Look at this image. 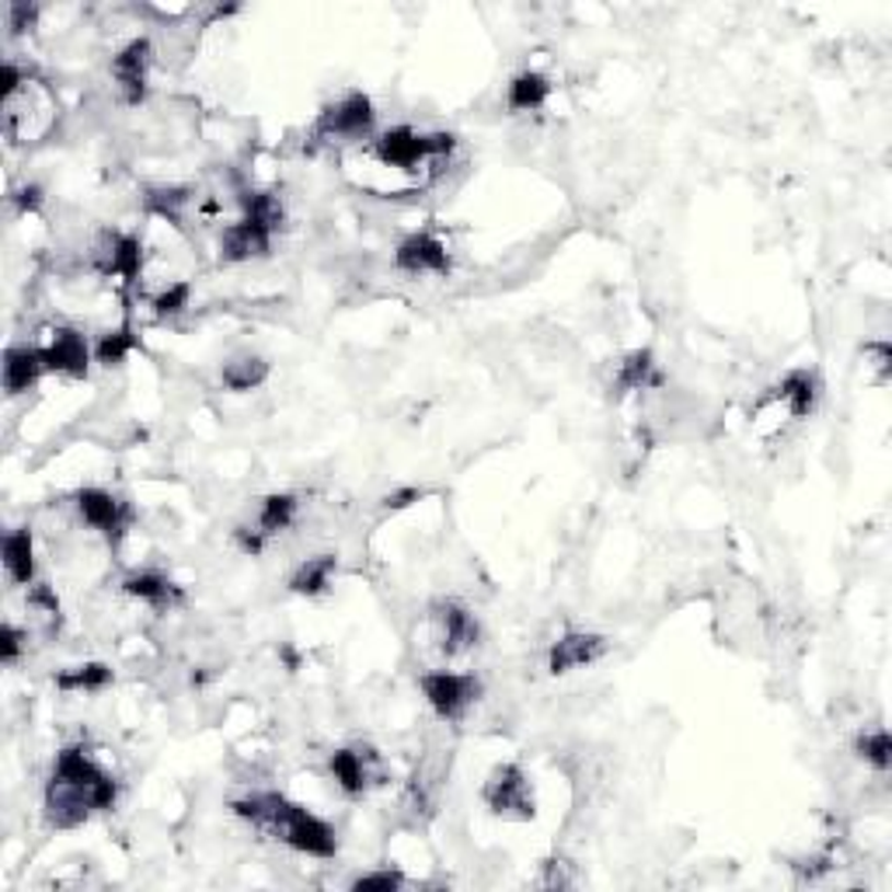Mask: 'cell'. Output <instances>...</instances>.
I'll use <instances>...</instances> for the list:
<instances>
[{
  "label": "cell",
  "mask_w": 892,
  "mask_h": 892,
  "mask_svg": "<svg viewBox=\"0 0 892 892\" xmlns=\"http://www.w3.org/2000/svg\"><path fill=\"white\" fill-rule=\"evenodd\" d=\"M116 806V781L81 746L60 750L46 788V815L56 830L81 826L91 812Z\"/></svg>",
  "instance_id": "1"
},
{
  "label": "cell",
  "mask_w": 892,
  "mask_h": 892,
  "mask_svg": "<svg viewBox=\"0 0 892 892\" xmlns=\"http://www.w3.org/2000/svg\"><path fill=\"white\" fill-rule=\"evenodd\" d=\"M234 812L241 815V820L255 823L258 830H269L276 841L290 844L293 850L311 854V858H335V850H338V837L325 820H317L314 812H308L290 799H282V795H276V791L238 799Z\"/></svg>",
  "instance_id": "2"
},
{
  "label": "cell",
  "mask_w": 892,
  "mask_h": 892,
  "mask_svg": "<svg viewBox=\"0 0 892 892\" xmlns=\"http://www.w3.org/2000/svg\"><path fill=\"white\" fill-rule=\"evenodd\" d=\"M279 223H282V206L269 193H252L244 199V217L227 227L220 238V258L234 265V262L269 255Z\"/></svg>",
  "instance_id": "3"
},
{
  "label": "cell",
  "mask_w": 892,
  "mask_h": 892,
  "mask_svg": "<svg viewBox=\"0 0 892 892\" xmlns=\"http://www.w3.org/2000/svg\"><path fill=\"white\" fill-rule=\"evenodd\" d=\"M815 394H820V384H815V373L809 370H791L777 387H771L761 402L753 408V429L756 432H771L781 429L785 422L806 419V415L815 408Z\"/></svg>",
  "instance_id": "4"
},
{
  "label": "cell",
  "mask_w": 892,
  "mask_h": 892,
  "mask_svg": "<svg viewBox=\"0 0 892 892\" xmlns=\"http://www.w3.org/2000/svg\"><path fill=\"white\" fill-rule=\"evenodd\" d=\"M422 694L432 705V711L447 718V722H457V718L478 700L482 683L471 673H450V670H436L422 676Z\"/></svg>",
  "instance_id": "5"
},
{
  "label": "cell",
  "mask_w": 892,
  "mask_h": 892,
  "mask_svg": "<svg viewBox=\"0 0 892 892\" xmlns=\"http://www.w3.org/2000/svg\"><path fill=\"white\" fill-rule=\"evenodd\" d=\"M485 806L496 815H512V820H530L534 815V799L520 764H502L491 771L485 785Z\"/></svg>",
  "instance_id": "6"
},
{
  "label": "cell",
  "mask_w": 892,
  "mask_h": 892,
  "mask_svg": "<svg viewBox=\"0 0 892 892\" xmlns=\"http://www.w3.org/2000/svg\"><path fill=\"white\" fill-rule=\"evenodd\" d=\"M373 119H377V112H373V102L367 99L363 91H352L346 94L338 105L325 108V116L317 119V129H314V137H338V140H359V137H370V129H373Z\"/></svg>",
  "instance_id": "7"
},
{
  "label": "cell",
  "mask_w": 892,
  "mask_h": 892,
  "mask_svg": "<svg viewBox=\"0 0 892 892\" xmlns=\"http://www.w3.org/2000/svg\"><path fill=\"white\" fill-rule=\"evenodd\" d=\"M78 512H81V520L94 530H102V534L112 541V544H119L123 534H126V526L132 520V512L123 499H116L112 491L105 488H81L78 491Z\"/></svg>",
  "instance_id": "8"
},
{
  "label": "cell",
  "mask_w": 892,
  "mask_h": 892,
  "mask_svg": "<svg viewBox=\"0 0 892 892\" xmlns=\"http://www.w3.org/2000/svg\"><path fill=\"white\" fill-rule=\"evenodd\" d=\"M603 652H606V638H603V635H593V632H568V635H561V638L552 645V652H547V670H552L555 676L572 673V670H579V667H590V662H596Z\"/></svg>",
  "instance_id": "9"
},
{
  "label": "cell",
  "mask_w": 892,
  "mask_h": 892,
  "mask_svg": "<svg viewBox=\"0 0 892 892\" xmlns=\"http://www.w3.org/2000/svg\"><path fill=\"white\" fill-rule=\"evenodd\" d=\"M397 269L412 273V276H426V273H450V255L447 244L432 234H412L397 244Z\"/></svg>",
  "instance_id": "10"
},
{
  "label": "cell",
  "mask_w": 892,
  "mask_h": 892,
  "mask_svg": "<svg viewBox=\"0 0 892 892\" xmlns=\"http://www.w3.org/2000/svg\"><path fill=\"white\" fill-rule=\"evenodd\" d=\"M436 624H440V641L447 656H461L467 649H474L482 638L478 621H474L471 611H464L461 603H440L436 606Z\"/></svg>",
  "instance_id": "11"
},
{
  "label": "cell",
  "mask_w": 892,
  "mask_h": 892,
  "mask_svg": "<svg viewBox=\"0 0 892 892\" xmlns=\"http://www.w3.org/2000/svg\"><path fill=\"white\" fill-rule=\"evenodd\" d=\"M147 67H150V43L147 39H132L119 56L112 60V73L126 94L129 105H140L147 94Z\"/></svg>",
  "instance_id": "12"
},
{
  "label": "cell",
  "mask_w": 892,
  "mask_h": 892,
  "mask_svg": "<svg viewBox=\"0 0 892 892\" xmlns=\"http://www.w3.org/2000/svg\"><path fill=\"white\" fill-rule=\"evenodd\" d=\"M46 356V370H56V373H70V377H84L88 373V341L81 332L73 328H56L49 346L43 349Z\"/></svg>",
  "instance_id": "13"
},
{
  "label": "cell",
  "mask_w": 892,
  "mask_h": 892,
  "mask_svg": "<svg viewBox=\"0 0 892 892\" xmlns=\"http://www.w3.org/2000/svg\"><path fill=\"white\" fill-rule=\"evenodd\" d=\"M46 370V356L43 349H28V346H11L8 356H4V391L14 397V394H25L28 387H35V381L43 377Z\"/></svg>",
  "instance_id": "14"
},
{
  "label": "cell",
  "mask_w": 892,
  "mask_h": 892,
  "mask_svg": "<svg viewBox=\"0 0 892 892\" xmlns=\"http://www.w3.org/2000/svg\"><path fill=\"white\" fill-rule=\"evenodd\" d=\"M662 387V373L656 370V359L649 349H638L632 356H624V363L617 367V381L614 394H628V391H649Z\"/></svg>",
  "instance_id": "15"
},
{
  "label": "cell",
  "mask_w": 892,
  "mask_h": 892,
  "mask_svg": "<svg viewBox=\"0 0 892 892\" xmlns=\"http://www.w3.org/2000/svg\"><path fill=\"white\" fill-rule=\"evenodd\" d=\"M123 590H126L129 596H137V600L150 603V606H158V611H164V606H175V603L182 600V590H178V586L171 582L167 576H161V572H137V576H129V579L123 582Z\"/></svg>",
  "instance_id": "16"
},
{
  "label": "cell",
  "mask_w": 892,
  "mask_h": 892,
  "mask_svg": "<svg viewBox=\"0 0 892 892\" xmlns=\"http://www.w3.org/2000/svg\"><path fill=\"white\" fill-rule=\"evenodd\" d=\"M370 756L373 753H363V750H335L332 753V774L338 788L346 795H363L367 785H370Z\"/></svg>",
  "instance_id": "17"
},
{
  "label": "cell",
  "mask_w": 892,
  "mask_h": 892,
  "mask_svg": "<svg viewBox=\"0 0 892 892\" xmlns=\"http://www.w3.org/2000/svg\"><path fill=\"white\" fill-rule=\"evenodd\" d=\"M4 568L18 586H32L35 579V558H32V530H11L4 537Z\"/></svg>",
  "instance_id": "18"
},
{
  "label": "cell",
  "mask_w": 892,
  "mask_h": 892,
  "mask_svg": "<svg viewBox=\"0 0 892 892\" xmlns=\"http://www.w3.org/2000/svg\"><path fill=\"white\" fill-rule=\"evenodd\" d=\"M102 269L108 276H119L123 282H132L140 276V241L132 234L112 238L105 248V258H102Z\"/></svg>",
  "instance_id": "19"
},
{
  "label": "cell",
  "mask_w": 892,
  "mask_h": 892,
  "mask_svg": "<svg viewBox=\"0 0 892 892\" xmlns=\"http://www.w3.org/2000/svg\"><path fill=\"white\" fill-rule=\"evenodd\" d=\"M335 568H338V558L335 555H317V558H308L303 561L293 579H290V590L300 593V596H317V593H325L328 590V582L335 576Z\"/></svg>",
  "instance_id": "20"
},
{
  "label": "cell",
  "mask_w": 892,
  "mask_h": 892,
  "mask_svg": "<svg viewBox=\"0 0 892 892\" xmlns=\"http://www.w3.org/2000/svg\"><path fill=\"white\" fill-rule=\"evenodd\" d=\"M547 94H552V84H547L544 73L523 70L509 84V108L512 112H537L547 102Z\"/></svg>",
  "instance_id": "21"
},
{
  "label": "cell",
  "mask_w": 892,
  "mask_h": 892,
  "mask_svg": "<svg viewBox=\"0 0 892 892\" xmlns=\"http://www.w3.org/2000/svg\"><path fill=\"white\" fill-rule=\"evenodd\" d=\"M293 517H297V496H290V491H279V496H269L262 502L255 530L265 541H269V537L282 534V530L293 523Z\"/></svg>",
  "instance_id": "22"
},
{
  "label": "cell",
  "mask_w": 892,
  "mask_h": 892,
  "mask_svg": "<svg viewBox=\"0 0 892 892\" xmlns=\"http://www.w3.org/2000/svg\"><path fill=\"white\" fill-rule=\"evenodd\" d=\"M265 377H269V363H265L262 356H241L223 367V387L252 391V387L265 384Z\"/></svg>",
  "instance_id": "23"
},
{
  "label": "cell",
  "mask_w": 892,
  "mask_h": 892,
  "mask_svg": "<svg viewBox=\"0 0 892 892\" xmlns=\"http://www.w3.org/2000/svg\"><path fill=\"white\" fill-rule=\"evenodd\" d=\"M112 683V670L102 662H88V667H73L67 673L56 676V687L60 691H102Z\"/></svg>",
  "instance_id": "24"
},
{
  "label": "cell",
  "mask_w": 892,
  "mask_h": 892,
  "mask_svg": "<svg viewBox=\"0 0 892 892\" xmlns=\"http://www.w3.org/2000/svg\"><path fill=\"white\" fill-rule=\"evenodd\" d=\"M132 346H137V338H132V328L123 325V328H116V332L102 335L99 349H94V359H99L102 367H119L123 359L132 352Z\"/></svg>",
  "instance_id": "25"
},
{
  "label": "cell",
  "mask_w": 892,
  "mask_h": 892,
  "mask_svg": "<svg viewBox=\"0 0 892 892\" xmlns=\"http://www.w3.org/2000/svg\"><path fill=\"white\" fill-rule=\"evenodd\" d=\"M858 756L868 761L876 771H889V761H892V743H889V732L879 729V732H868L858 739Z\"/></svg>",
  "instance_id": "26"
},
{
  "label": "cell",
  "mask_w": 892,
  "mask_h": 892,
  "mask_svg": "<svg viewBox=\"0 0 892 892\" xmlns=\"http://www.w3.org/2000/svg\"><path fill=\"white\" fill-rule=\"evenodd\" d=\"M188 303V282H175V287H167L158 300H154V311L161 314V317H167V314H178L182 308Z\"/></svg>",
  "instance_id": "27"
},
{
  "label": "cell",
  "mask_w": 892,
  "mask_h": 892,
  "mask_svg": "<svg viewBox=\"0 0 892 892\" xmlns=\"http://www.w3.org/2000/svg\"><path fill=\"white\" fill-rule=\"evenodd\" d=\"M402 885V876H397V871H391V868H384V871H370V876H359L356 882H352V889L356 892H363V889H397Z\"/></svg>",
  "instance_id": "28"
},
{
  "label": "cell",
  "mask_w": 892,
  "mask_h": 892,
  "mask_svg": "<svg viewBox=\"0 0 892 892\" xmlns=\"http://www.w3.org/2000/svg\"><path fill=\"white\" fill-rule=\"evenodd\" d=\"M0 656H4V662H18V656H22V632L14 624L0 628Z\"/></svg>",
  "instance_id": "29"
},
{
  "label": "cell",
  "mask_w": 892,
  "mask_h": 892,
  "mask_svg": "<svg viewBox=\"0 0 892 892\" xmlns=\"http://www.w3.org/2000/svg\"><path fill=\"white\" fill-rule=\"evenodd\" d=\"M35 14H39V8H28V4H11V8H8V28H11L14 35H18V32H25V28H32Z\"/></svg>",
  "instance_id": "30"
},
{
  "label": "cell",
  "mask_w": 892,
  "mask_h": 892,
  "mask_svg": "<svg viewBox=\"0 0 892 892\" xmlns=\"http://www.w3.org/2000/svg\"><path fill=\"white\" fill-rule=\"evenodd\" d=\"M412 499H419V491H415V488H405V491H394V496H387L384 502H387V509H402V506H408Z\"/></svg>",
  "instance_id": "31"
},
{
  "label": "cell",
  "mask_w": 892,
  "mask_h": 892,
  "mask_svg": "<svg viewBox=\"0 0 892 892\" xmlns=\"http://www.w3.org/2000/svg\"><path fill=\"white\" fill-rule=\"evenodd\" d=\"M18 202H22V210H35V206H39V188H35V185L22 188V199H18Z\"/></svg>",
  "instance_id": "32"
}]
</instances>
